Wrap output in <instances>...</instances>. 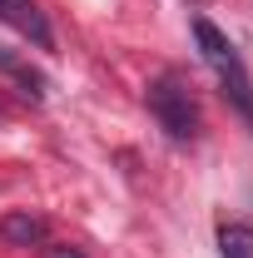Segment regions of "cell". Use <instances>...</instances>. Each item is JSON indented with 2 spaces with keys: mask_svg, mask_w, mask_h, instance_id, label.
<instances>
[{
  "mask_svg": "<svg viewBox=\"0 0 253 258\" xmlns=\"http://www.w3.org/2000/svg\"><path fill=\"white\" fill-rule=\"evenodd\" d=\"M0 20H5L10 30H20L30 45H40V50H50V45H55V30H50V20L40 15V5H35V0H0Z\"/></svg>",
  "mask_w": 253,
  "mask_h": 258,
  "instance_id": "3",
  "label": "cell"
},
{
  "mask_svg": "<svg viewBox=\"0 0 253 258\" xmlns=\"http://www.w3.org/2000/svg\"><path fill=\"white\" fill-rule=\"evenodd\" d=\"M0 75H5V80H15V85H20V95L30 99V104H40V99L50 95V80H45L30 60H20L15 50H5V45H0Z\"/></svg>",
  "mask_w": 253,
  "mask_h": 258,
  "instance_id": "5",
  "label": "cell"
},
{
  "mask_svg": "<svg viewBox=\"0 0 253 258\" xmlns=\"http://www.w3.org/2000/svg\"><path fill=\"white\" fill-rule=\"evenodd\" d=\"M194 40H199V55H204V64L214 70V80H219V90H223V99L248 119V129H253V75H248V64L238 60V50L228 45V35L214 25V20H194Z\"/></svg>",
  "mask_w": 253,
  "mask_h": 258,
  "instance_id": "1",
  "label": "cell"
},
{
  "mask_svg": "<svg viewBox=\"0 0 253 258\" xmlns=\"http://www.w3.org/2000/svg\"><path fill=\"white\" fill-rule=\"evenodd\" d=\"M149 109H154L159 129L169 134V139H194L199 134V104H194V95L184 90V80L179 75H159V80H149Z\"/></svg>",
  "mask_w": 253,
  "mask_h": 258,
  "instance_id": "2",
  "label": "cell"
},
{
  "mask_svg": "<svg viewBox=\"0 0 253 258\" xmlns=\"http://www.w3.org/2000/svg\"><path fill=\"white\" fill-rule=\"evenodd\" d=\"M45 238H50V224L30 209H15L0 219V243H10V248H40Z\"/></svg>",
  "mask_w": 253,
  "mask_h": 258,
  "instance_id": "4",
  "label": "cell"
},
{
  "mask_svg": "<svg viewBox=\"0 0 253 258\" xmlns=\"http://www.w3.org/2000/svg\"><path fill=\"white\" fill-rule=\"evenodd\" d=\"M45 258H85V253H80V248H65V243H60V248H45Z\"/></svg>",
  "mask_w": 253,
  "mask_h": 258,
  "instance_id": "7",
  "label": "cell"
},
{
  "mask_svg": "<svg viewBox=\"0 0 253 258\" xmlns=\"http://www.w3.org/2000/svg\"><path fill=\"white\" fill-rule=\"evenodd\" d=\"M219 253L223 258H253V228L248 224H223L219 228Z\"/></svg>",
  "mask_w": 253,
  "mask_h": 258,
  "instance_id": "6",
  "label": "cell"
}]
</instances>
